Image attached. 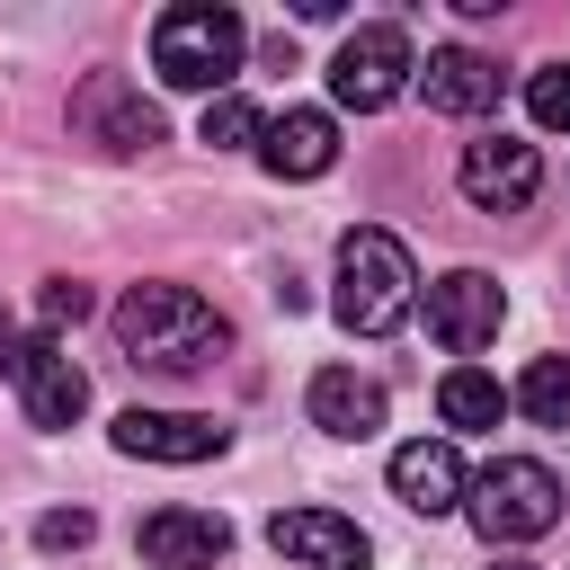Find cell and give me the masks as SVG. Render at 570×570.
Wrapping results in <instances>:
<instances>
[{"instance_id":"15","label":"cell","mask_w":570,"mask_h":570,"mask_svg":"<svg viewBox=\"0 0 570 570\" xmlns=\"http://www.w3.org/2000/svg\"><path fill=\"white\" fill-rule=\"evenodd\" d=\"M258 160H267L276 178H321V169L338 160V125H330L321 107H285V116H267Z\"/></svg>"},{"instance_id":"23","label":"cell","mask_w":570,"mask_h":570,"mask_svg":"<svg viewBox=\"0 0 570 570\" xmlns=\"http://www.w3.org/2000/svg\"><path fill=\"white\" fill-rule=\"evenodd\" d=\"M9 356H18V338H9V312H0V365H9Z\"/></svg>"},{"instance_id":"7","label":"cell","mask_w":570,"mask_h":570,"mask_svg":"<svg viewBox=\"0 0 570 570\" xmlns=\"http://www.w3.org/2000/svg\"><path fill=\"white\" fill-rule=\"evenodd\" d=\"M463 196L481 205V214H525L534 205V187H543V160H534V142H517V134H481V142H463Z\"/></svg>"},{"instance_id":"20","label":"cell","mask_w":570,"mask_h":570,"mask_svg":"<svg viewBox=\"0 0 570 570\" xmlns=\"http://www.w3.org/2000/svg\"><path fill=\"white\" fill-rule=\"evenodd\" d=\"M525 107H534L543 134H570V62H543V71L525 80Z\"/></svg>"},{"instance_id":"12","label":"cell","mask_w":570,"mask_h":570,"mask_svg":"<svg viewBox=\"0 0 570 570\" xmlns=\"http://www.w3.org/2000/svg\"><path fill=\"white\" fill-rule=\"evenodd\" d=\"M134 543H142L151 570H214V561L232 552V525H223L214 508H151Z\"/></svg>"},{"instance_id":"13","label":"cell","mask_w":570,"mask_h":570,"mask_svg":"<svg viewBox=\"0 0 570 570\" xmlns=\"http://www.w3.org/2000/svg\"><path fill=\"white\" fill-rule=\"evenodd\" d=\"M419 89H428L436 116H481V107H499V62L472 53V45H436L419 62Z\"/></svg>"},{"instance_id":"1","label":"cell","mask_w":570,"mask_h":570,"mask_svg":"<svg viewBox=\"0 0 570 570\" xmlns=\"http://www.w3.org/2000/svg\"><path fill=\"white\" fill-rule=\"evenodd\" d=\"M116 347H125L134 365L196 374V365H214V356L232 347V330H223V312L196 303L187 285H134V294L116 303Z\"/></svg>"},{"instance_id":"11","label":"cell","mask_w":570,"mask_h":570,"mask_svg":"<svg viewBox=\"0 0 570 570\" xmlns=\"http://www.w3.org/2000/svg\"><path fill=\"white\" fill-rule=\"evenodd\" d=\"M116 454H142V463H205V454H223V428L214 419H196V410H125L116 419Z\"/></svg>"},{"instance_id":"17","label":"cell","mask_w":570,"mask_h":570,"mask_svg":"<svg viewBox=\"0 0 570 570\" xmlns=\"http://www.w3.org/2000/svg\"><path fill=\"white\" fill-rule=\"evenodd\" d=\"M436 410H445V428H499V410H508V392L481 374V365H454L445 383H436Z\"/></svg>"},{"instance_id":"18","label":"cell","mask_w":570,"mask_h":570,"mask_svg":"<svg viewBox=\"0 0 570 570\" xmlns=\"http://www.w3.org/2000/svg\"><path fill=\"white\" fill-rule=\"evenodd\" d=\"M517 410H525L534 428H570V356H534V365L517 374Z\"/></svg>"},{"instance_id":"2","label":"cell","mask_w":570,"mask_h":570,"mask_svg":"<svg viewBox=\"0 0 570 570\" xmlns=\"http://www.w3.org/2000/svg\"><path fill=\"white\" fill-rule=\"evenodd\" d=\"M410 303H419L410 249H401L383 223H356V232L338 240V321H347L356 338H383V330L410 321Z\"/></svg>"},{"instance_id":"9","label":"cell","mask_w":570,"mask_h":570,"mask_svg":"<svg viewBox=\"0 0 570 570\" xmlns=\"http://www.w3.org/2000/svg\"><path fill=\"white\" fill-rule=\"evenodd\" d=\"M9 374H18V401H27V419H36V428H71V419L89 410V374H80L53 338H18Z\"/></svg>"},{"instance_id":"10","label":"cell","mask_w":570,"mask_h":570,"mask_svg":"<svg viewBox=\"0 0 570 570\" xmlns=\"http://www.w3.org/2000/svg\"><path fill=\"white\" fill-rule=\"evenodd\" d=\"M267 543H276L294 570H365V561H374V543H365L338 508H285V517L267 525Z\"/></svg>"},{"instance_id":"8","label":"cell","mask_w":570,"mask_h":570,"mask_svg":"<svg viewBox=\"0 0 570 570\" xmlns=\"http://www.w3.org/2000/svg\"><path fill=\"white\" fill-rule=\"evenodd\" d=\"M71 125H80L89 142H107V151H151V142H160V107H151L134 80H116V71H89V80H80Z\"/></svg>"},{"instance_id":"22","label":"cell","mask_w":570,"mask_h":570,"mask_svg":"<svg viewBox=\"0 0 570 570\" xmlns=\"http://www.w3.org/2000/svg\"><path fill=\"white\" fill-rule=\"evenodd\" d=\"M36 543H45V552H80V543H89V508H53V517H36Z\"/></svg>"},{"instance_id":"24","label":"cell","mask_w":570,"mask_h":570,"mask_svg":"<svg viewBox=\"0 0 570 570\" xmlns=\"http://www.w3.org/2000/svg\"><path fill=\"white\" fill-rule=\"evenodd\" d=\"M490 570H534V561H490Z\"/></svg>"},{"instance_id":"4","label":"cell","mask_w":570,"mask_h":570,"mask_svg":"<svg viewBox=\"0 0 570 570\" xmlns=\"http://www.w3.org/2000/svg\"><path fill=\"white\" fill-rule=\"evenodd\" d=\"M463 508H472V525H481L490 543H534V534L561 525V481H552V463H534V454H499V463L463 490Z\"/></svg>"},{"instance_id":"21","label":"cell","mask_w":570,"mask_h":570,"mask_svg":"<svg viewBox=\"0 0 570 570\" xmlns=\"http://www.w3.org/2000/svg\"><path fill=\"white\" fill-rule=\"evenodd\" d=\"M71 321H89V285L53 276V285H45V338H53V330H71Z\"/></svg>"},{"instance_id":"19","label":"cell","mask_w":570,"mask_h":570,"mask_svg":"<svg viewBox=\"0 0 570 570\" xmlns=\"http://www.w3.org/2000/svg\"><path fill=\"white\" fill-rule=\"evenodd\" d=\"M196 134H205V142H214V151H240V142H258V134H267V116H258V107H249V98H214V107H205V125H196Z\"/></svg>"},{"instance_id":"16","label":"cell","mask_w":570,"mask_h":570,"mask_svg":"<svg viewBox=\"0 0 570 570\" xmlns=\"http://www.w3.org/2000/svg\"><path fill=\"white\" fill-rule=\"evenodd\" d=\"M312 428H330V436H374V428H383V383L356 374V365H321V374H312Z\"/></svg>"},{"instance_id":"14","label":"cell","mask_w":570,"mask_h":570,"mask_svg":"<svg viewBox=\"0 0 570 570\" xmlns=\"http://www.w3.org/2000/svg\"><path fill=\"white\" fill-rule=\"evenodd\" d=\"M392 490H401V508H419V517H445V508H463V454L445 445V436H419V445H401L392 454Z\"/></svg>"},{"instance_id":"6","label":"cell","mask_w":570,"mask_h":570,"mask_svg":"<svg viewBox=\"0 0 570 570\" xmlns=\"http://www.w3.org/2000/svg\"><path fill=\"white\" fill-rule=\"evenodd\" d=\"M499 321H508V294H499V276H481V267H454V276H436V285H428V338H436V347L472 356V347H490V338H499Z\"/></svg>"},{"instance_id":"5","label":"cell","mask_w":570,"mask_h":570,"mask_svg":"<svg viewBox=\"0 0 570 570\" xmlns=\"http://www.w3.org/2000/svg\"><path fill=\"white\" fill-rule=\"evenodd\" d=\"M410 71H419L410 36H401L392 18H374V27H356V36L330 53V98L356 107V116H374V107H392V98L410 89Z\"/></svg>"},{"instance_id":"3","label":"cell","mask_w":570,"mask_h":570,"mask_svg":"<svg viewBox=\"0 0 570 570\" xmlns=\"http://www.w3.org/2000/svg\"><path fill=\"white\" fill-rule=\"evenodd\" d=\"M240 53H249V27L232 9H214V0L160 9V27H151V71L169 89H223L240 71Z\"/></svg>"}]
</instances>
